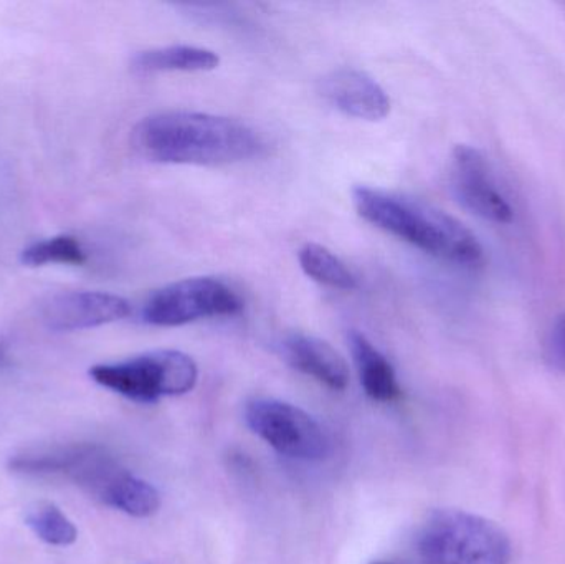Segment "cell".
<instances>
[{"label":"cell","instance_id":"cell-1","mask_svg":"<svg viewBox=\"0 0 565 564\" xmlns=\"http://www.w3.org/2000/svg\"><path fill=\"white\" fill-rule=\"evenodd\" d=\"M132 145L152 162L207 168L250 161L265 149L247 123L185 109L146 116L132 131Z\"/></svg>","mask_w":565,"mask_h":564},{"label":"cell","instance_id":"cell-2","mask_svg":"<svg viewBox=\"0 0 565 564\" xmlns=\"http://www.w3.org/2000/svg\"><path fill=\"white\" fill-rule=\"evenodd\" d=\"M23 476L63 477L111 509L135 519H149L161 509L158 490L132 476L108 450L95 444H62L26 450L10 459Z\"/></svg>","mask_w":565,"mask_h":564},{"label":"cell","instance_id":"cell-3","mask_svg":"<svg viewBox=\"0 0 565 564\" xmlns=\"http://www.w3.org/2000/svg\"><path fill=\"white\" fill-rule=\"evenodd\" d=\"M352 202L365 222L431 257L465 267L483 262V247L477 235L454 215L427 202L367 185L354 188Z\"/></svg>","mask_w":565,"mask_h":564},{"label":"cell","instance_id":"cell-4","mask_svg":"<svg viewBox=\"0 0 565 564\" xmlns=\"http://www.w3.org/2000/svg\"><path fill=\"white\" fill-rule=\"evenodd\" d=\"M425 564H510L507 533L490 520L463 510L430 513L417 535Z\"/></svg>","mask_w":565,"mask_h":564},{"label":"cell","instance_id":"cell-5","mask_svg":"<svg viewBox=\"0 0 565 564\" xmlns=\"http://www.w3.org/2000/svg\"><path fill=\"white\" fill-rule=\"evenodd\" d=\"M89 376L126 400L151 404L191 393L198 384L199 368L182 351L156 350L118 363L98 364L89 370Z\"/></svg>","mask_w":565,"mask_h":564},{"label":"cell","instance_id":"cell-6","mask_svg":"<svg viewBox=\"0 0 565 564\" xmlns=\"http://www.w3.org/2000/svg\"><path fill=\"white\" fill-rule=\"evenodd\" d=\"M244 310L241 295L214 277H192L156 290L142 307L152 327H184L205 318L235 317Z\"/></svg>","mask_w":565,"mask_h":564},{"label":"cell","instance_id":"cell-7","mask_svg":"<svg viewBox=\"0 0 565 564\" xmlns=\"http://www.w3.org/2000/svg\"><path fill=\"white\" fill-rule=\"evenodd\" d=\"M245 421L260 439L289 459L318 462L328 456L329 440L321 424L285 401L255 397L245 406Z\"/></svg>","mask_w":565,"mask_h":564},{"label":"cell","instance_id":"cell-8","mask_svg":"<svg viewBox=\"0 0 565 564\" xmlns=\"http://www.w3.org/2000/svg\"><path fill=\"white\" fill-rule=\"evenodd\" d=\"M450 182L458 201L471 214L497 224L513 221V207L498 188L487 158L473 146L460 145L454 149Z\"/></svg>","mask_w":565,"mask_h":564},{"label":"cell","instance_id":"cell-9","mask_svg":"<svg viewBox=\"0 0 565 564\" xmlns=\"http://www.w3.org/2000/svg\"><path fill=\"white\" fill-rule=\"evenodd\" d=\"M131 315V305L105 291H65L42 305L40 317L49 330L82 331L116 323Z\"/></svg>","mask_w":565,"mask_h":564},{"label":"cell","instance_id":"cell-10","mask_svg":"<svg viewBox=\"0 0 565 564\" xmlns=\"http://www.w3.org/2000/svg\"><path fill=\"white\" fill-rule=\"evenodd\" d=\"M322 96L344 115L365 121H382L391 113L387 92L371 75L355 68H339L321 83Z\"/></svg>","mask_w":565,"mask_h":564},{"label":"cell","instance_id":"cell-11","mask_svg":"<svg viewBox=\"0 0 565 564\" xmlns=\"http://www.w3.org/2000/svg\"><path fill=\"white\" fill-rule=\"evenodd\" d=\"M278 350L292 370L312 377L329 390L342 391L348 386L349 370L344 358L321 338L291 333L282 338Z\"/></svg>","mask_w":565,"mask_h":564},{"label":"cell","instance_id":"cell-12","mask_svg":"<svg viewBox=\"0 0 565 564\" xmlns=\"http://www.w3.org/2000/svg\"><path fill=\"white\" fill-rule=\"evenodd\" d=\"M348 340L364 393L379 403L401 400L402 387L387 358L361 331L352 330Z\"/></svg>","mask_w":565,"mask_h":564},{"label":"cell","instance_id":"cell-13","mask_svg":"<svg viewBox=\"0 0 565 564\" xmlns=\"http://www.w3.org/2000/svg\"><path fill=\"white\" fill-rule=\"evenodd\" d=\"M221 63L214 50L194 45H169L142 50L132 58V68L139 73L212 72Z\"/></svg>","mask_w":565,"mask_h":564},{"label":"cell","instance_id":"cell-14","mask_svg":"<svg viewBox=\"0 0 565 564\" xmlns=\"http://www.w3.org/2000/svg\"><path fill=\"white\" fill-rule=\"evenodd\" d=\"M302 272L312 280L332 290L352 291L359 287L354 272L329 248L306 244L298 254Z\"/></svg>","mask_w":565,"mask_h":564},{"label":"cell","instance_id":"cell-15","mask_svg":"<svg viewBox=\"0 0 565 564\" xmlns=\"http://www.w3.org/2000/svg\"><path fill=\"white\" fill-rule=\"evenodd\" d=\"M25 523L42 542L53 546H70L78 539L72 520L53 503L42 502L26 512Z\"/></svg>","mask_w":565,"mask_h":564},{"label":"cell","instance_id":"cell-16","mask_svg":"<svg viewBox=\"0 0 565 564\" xmlns=\"http://www.w3.org/2000/svg\"><path fill=\"white\" fill-rule=\"evenodd\" d=\"M20 260L26 267H45L50 264L83 265L86 262V252L72 235H56L23 248Z\"/></svg>","mask_w":565,"mask_h":564},{"label":"cell","instance_id":"cell-17","mask_svg":"<svg viewBox=\"0 0 565 564\" xmlns=\"http://www.w3.org/2000/svg\"><path fill=\"white\" fill-rule=\"evenodd\" d=\"M547 361L565 373V313L554 321L546 340Z\"/></svg>","mask_w":565,"mask_h":564},{"label":"cell","instance_id":"cell-18","mask_svg":"<svg viewBox=\"0 0 565 564\" xmlns=\"http://www.w3.org/2000/svg\"><path fill=\"white\" fill-rule=\"evenodd\" d=\"M2 357H3V350H2V347H0V360H2Z\"/></svg>","mask_w":565,"mask_h":564},{"label":"cell","instance_id":"cell-19","mask_svg":"<svg viewBox=\"0 0 565 564\" xmlns=\"http://www.w3.org/2000/svg\"><path fill=\"white\" fill-rule=\"evenodd\" d=\"M375 564H394V563H375Z\"/></svg>","mask_w":565,"mask_h":564}]
</instances>
